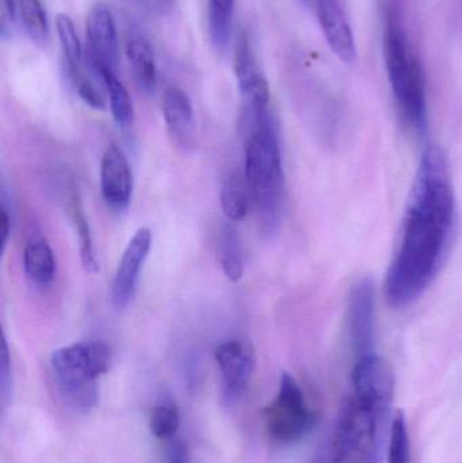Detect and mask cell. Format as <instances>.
<instances>
[{"instance_id":"6da1fadb","label":"cell","mask_w":462,"mask_h":463,"mask_svg":"<svg viewBox=\"0 0 462 463\" xmlns=\"http://www.w3.org/2000/svg\"><path fill=\"white\" fill-rule=\"evenodd\" d=\"M456 217L447 154L430 146L420 156L401 239L385 274V298L393 309L411 307L430 288L449 255Z\"/></svg>"},{"instance_id":"7a4b0ae2","label":"cell","mask_w":462,"mask_h":463,"mask_svg":"<svg viewBox=\"0 0 462 463\" xmlns=\"http://www.w3.org/2000/svg\"><path fill=\"white\" fill-rule=\"evenodd\" d=\"M247 128L244 178L251 192L260 230L274 234L284 213L285 175L278 129L270 106L243 109Z\"/></svg>"},{"instance_id":"3957f363","label":"cell","mask_w":462,"mask_h":463,"mask_svg":"<svg viewBox=\"0 0 462 463\" xmlns=\"http://www.w3.org/2000/svg\"><path fill=\"white\" fill-rule=\"evenodd\" d=\"M382 56L393 99L404 124L423 136L429 128L428 89L425 71L412 45L403 15L390 5L382 29Z\"/></svg>"},{"instance_id":"277c9868","label":"cell","mask_w":462,"mask_h":463,"mask_svg":"<svg viewBox=\"0 0 462 463\" xmlns=\"http://www.w3.org/2000/svg\"><path fill=\"white\" fill-rule=\"evenodd\" d=\"M390 420L391 411L350 394L331 434L328 463H380Z\"/></svg>"},{"instance_id":"5b68a950","label":"cell","mask_w":462,"mask_h":463,"mask_svg":"<svg viewBox=\"0 0 462 463\" xmlns=\"http://www.w3.org/2000/svg\"><path fill=\"white\" fill-rule=\"evenodd\" d=\"M110 364V347L100 340L73 343L57 348L51 356L57 388L67 404L79 412H89L97 405V380Z\"/></svg>"},{"instance_id":"8992f818","label":"cell","mask_w":462,"mask_h":463,"mask_svg":"<svg viewBox=\"0 0 462 463\" xmlns=\"http://www.w3.org/2000/svg\"><path fill=\"white\" fill-rule=\"evenodd\" d=\"M316 416L306 404L297 381L284 373L278 393L265 410V424L271 439L278 443H296L314 429Z\"/></svg>"},{"instance_id":"52a82bcc","label":"cell","mask_w":462,"mask_h":463,"mask_svg":"<svg viewBox=\"0 0 462 463\" xmlns=\"http://www.w3.org/2000/svg\"><path fill=\"white\" fill-rule=\"evenodd\" d=\"M374 285L363 278L353 286L347 305V331L355 356L374 353L376 343V298Z\"/></svg>"},{"instance_id":"ba28073f","label":"cell","mask_w":462,"mask_h":463,"mask_svg":"<svg viewBox=\"0 0 462 463\" xmlns=\"http://www.w3.org/2000/svg\"><path fill=\"white\" fill-rule=\"evenodd\" d=\"M214 356L222 373V402L236 404L246 393L254 374V351L241 340H228L217 347Z\"/></svg>"},{"instance_id":"9c48e42d","label":"cell","mask_w":462,"mask_h":463,"mask_svg":"<svg viewBox=\"0 0 462 463\" xmlns=\"http://www.w3.org/2000/svg\"><path fill=\"white\" fill-rule=\"evenodd\" d=\"M353 393L374 407L392 411L395 374L391 364L376 353L358 358L353 369Z\"/></svg>"},{"instance_id":"30bf717a","label":"cell","mask_w":462,"mask_h":463,"mask_svg":"<svg viewBox=\"0 0 462 463\" xmlns=\"http://www.w3.org/2000/svg\"><path fill=\"white\" fill-rule=\"evenodd\" d=\"M151 247L152 232L148 228H140L127 242L111 288V299L117 307H127L132 299Z\"/></svg>"},{"instance_id":"8fae6325","label":"cell","mask_w":462,"mask_h":463,"mask_svg":"<svg viewBox=\"0 0 462 463\" xmlns=\"http://www.w3.org/2000/svg\"><path fill=\"white\" fill-rule=\"evenodd\" d=\"M100 192L108 208L122 212L129 206L133 194V174L121 148L111 144L100 162Z\"/></svg>"},{"instance_id":"7c38bea8","label":"cell","mask_w":462,"mask_h":463,"mask_svg":"<svg viewBox=\"0 0 462 463\" xmlns=\"http://www.w3.org/2000/svg\"><path fill=\"white\" fill-rule=\"evenodd\" d=\"M87 40H89V64L91 68H108L114 71L118 59V41L116 24L110 8L98 3L87 18Z\"/></svg>"},{"instance_id":"4fadbf2b","label":"cell","mask_w":462,"mask_h":463,"mask_svg":"<svg viewBox=\"0 0 462 463\" xmlns=\"http://www.w3.org/2000/svg\"><path fill=\"white\" fill-rule=\"evenodd\" d=\"M312 10L316 14L323 34L334 54L346 64L354 62L357 59L354 33L341 2L316 0Z\"/></svg>"},{"instance_id":"5bb4252c","label":"cell","mask_w":462,"mask_h":463,"mask_svg":"<svg viewBox=\"0 0 462 463\" xmlns=\"http://www.w3.org/2000/svg\"><path fill=\"white\" fill-rule=\"evenodd\" d=\"M235 73L239 90L247 108L270 106V90L268 80L258 67L252 53L249 35L241 32L236 41Z\"/></svg>"},{"instance_id":"9a60e30c","label":"cell","mask_w":462,"mask_h":463,"mask_svg":"<svg viewBox=\"0 0 462 463\" xmlns=\"http://www.w3.org/2000/svg\"><path fill=\"white\" fill-rule=\"evenodd\" d=\"M64 203L68 216L72 222L73 230L78 233L79 250H80L81 263L84 269L90 272L98 271L97 259H95L94 244H92L91 231H90L89 222L83 211V203L79 195L78 187L73 181L65 184Z\"/></svg>"},{"instance_id":"2e32d148","label":"cell","mask_w":462,"mask_h":463,"mask_svg":"<svg viewBox=\"0 0 462 463\" xmlns=\"http://www.w3.org/2000/svg\"><path fill=\"white\" fill-rule=\"evenodd\" d=\"M163 117L170 132L178 138L181 143L187 144L190 130H192L193 111L192 100L186 92L176 87L165 90L162 99Z\"/></svg>"},{"instance_id":"e0dca14e","label":"cell","mask_w":462,"mask_h":463,"mask_svg":"<svg viewBox=\"0 0 462 463\" xmlns=\"http://www.w3.org/2000/svg\"><path fill=\"white\" fill-rule=\"evenodd\" d=\"M24 269L27 279L40 288H48L56 278V258L43 239L33 240L24 250Z\"/></svg>"},{"instance_id":"ac0fdd59","label":"cell","mask_w":462,"mask_h":463,"mask_svg":"<svg viewBox=\"0 0 462 463\" xmlns=\"http://www.w3.org/2000/svg\"><path fill=\"white\" fill-rule=\"evenodd\" d=\"M127 56L135 80L144 91L154 92L156 86V62L151 43L140 34H133L127 43Z\"/></svg>"},{"instance_id":"d6986e66","label":"cell","mask_w":462,"mask_h":463,"mask_svg":"<svg viewBox=\"0 0 462 463\" xmlns=\"http://www.w3.org/2000/svg\"><path fill=\"white\" fill-rule=\"evenodd\" d=\"M91 70L94 71L95 75L99 76L100 81L108 91L111 114L117 124L121 128L130 127L135 118V111H133L132 99L124 84L118 80L114 71L108 68H91Z\"/></svg>"},{"instance_id":"ffe728a7","label":"cell","mask_w":462,"mask_h":463,"mask_svg":"<svg viewBox=\"0 0 462 463\" xmlns=\"http://www.w3.org/2000/svg\"><path fill=\"white\" fill-rule=\"evenodd\" d=\"M16 24H21L24 34L38 45L49 40V24L45 7L41 0H15Z\"/></svg>"},{"instance_id":"44dd1931","label":"cell","mask_w":462,"mask_h":463,"mask_svg":"<svg viewBox=\"0 0 462 463\" xmlns=\"http://www.w3.org/2000/svg\"><path fill=\"white\" fill-rule=\"evenodd\" d=\"M222 208L225 216L233 222H239L250 213L252 197L244 174H233L225 181L222 189Z\"/></svg>"},{"instance_id":"7402d4cb","label":"cell","mask_w":462,"mask_h":463,"mask_svg":"<svg viewBox=\"0 0 462 463\" xmlns=\"http://www.w3.org/2000/svg\"><path fill=\"white\" fill-rule=\"evenodd\" d=\"M220 263L231 282H239L244 274V250L240 236L232 225L227 224L220 236Z\"/></svg>"},{"instance_id":"603a6c76","label":"cell","mask_w":462,"mask_h":463,"mask_svg":"<svg viewBox=\"0 0 462 463\" xmlns=\"http://www.w3.org/2000/svg\"><path fill=\"white\" fill-rule=\"evenodd\" d=\"M235 0H209V37L214 49L224 52L230 43Z\"/></svg>"},{"instance_id":"cb8c5ba5","label":"cell","mask_w":462,"mask_h":463,"mask_svg":"<svg viewBox=\"0 0 462 463\" xmlns=\"http://www.w3.org/2000/svg\"><path fill=\"white\" fill-rule=\"evenodd\" d=\"M56 29L62 52L65 54L68 75H78L81 72L83 51H81L80 41H79L78 34H76L72 19L67 14H59L56 18Z\"/></svg>"},{"instance_id":"d4e9b609","label":"cell","mask_w":462,"mask_h":463,"mask_svg":"<svg viewBox=\"0 0 462 463\" xmlns=\"http://www.w3.org/2000/svg\"><path fill=\"white\" fill-rule=\"evenodd\" d=\"M179 426H181V416L174 402H165L152 410L149 430L154 437L163 440L173 439L178 432Z\"/></svg>"},{"instance_id":"484cf974","label":"cell","mask_w":462,"mask_h":463,"mask_svg":"<svg viewBox=\"0 0 462 463\" xmlns=\"http://www.w3.org/2000/svg\"><path fill=\"white\" fill-rule=\"evenodd\" d=\"M410 459H411V446H410L409 429H407L404 413L399 411L391 420L388 463H410Z\"/></svg>"},{"instance_id":"4316f807","label":"cell","mask_w":462,"mask_h":463,"mask_svg":"<svg viewBox=\"0 0 462 463\" xmlns=\"http://www.w3.org/2000/svg\"><path fill=\"white\" fill-rule=\"evenodd\" d=\"M71 81L75 86L76 91H78L79 97L91 106L92 109L97 110H102L105 109V99H103L102 94L98 91L95 84L90 80L89 78L83 75V73H78V75L71 76Z\"/></svg>"},{"instance_id":"83f0119b","label":"cell","mask_w":462,"mask_h":463,"mask_svg":"<svg viewBox=\"0 0 462 463\" xmlns=\"http://www.w3.org/2000/svg\"><path fill=\"white\" fill-rule=\"evenodd\" d=\"M13 366H11L10 351H8L7 342L3 339L2 354H0V394H2L3 402H10L13 396Z\"/></svg>"},{"instance_id":"f1b7e54d","label":"cell","mask_w":462,"mask_h":463,"mask_svg":"<svg viewBox=\"0 0 462 463\" xmlns=\"http://www.w3.org/2000/svg\"><path fill=\"white\" fill-rule=\"evenodd\" d=\"M16 24L15 0H0V30L2 37L11 34Z\"/></svg>"},{"instance_id":"f546056e","label":"cell","mask_w":462,"mask_h":463,"mask_svg":"<svg viewBox=\"0 0 462 463\" xmlns=\"http://www.w3.org/2000/svg\"><path fill=\"white\" fill-rule=\"evenodd\" d=\"M167 463H192L189 448L181 438L168 440Z\"/></svg>"},{"instance_id":"4dcf8cb0","label":"cell","mask_w":462,"mask_h":463,"mask_svg":"<svg viewBox=\"0 0 462 463\" xmlns=\"http://www.w3.org/2000/svg\"><path fill=\"white\" fill-rule=\"evenodd\" d=\"M0 224H2V245L3 250H5L11 232V216L5 203L2 205V219H0Z\"/></svg>"},{"instance_id":"1f68e13d","label":"cell","mask_w":462,"mask_h":463,"mask_svg":"<svg viewBox=\"0 0 462 463\" xmlns=\"http://www.w3.org/2000/svg\"><path fill=\"white\" fill-rule=\"evenodd\" d=\"M173 2L174 0H151L152 5H154L157 11H160V13L170 10Z\"/></svg>"},{"instance_id":"d6a6232c","label":"cell","mask_w":462,"mask_h":463,"mask_svg":"<svg viewBox=\"0 0 462 463\" xmlns=\"http://www.w3.org/2000/svg\"><path fill=\"white\" fill-rule=\"evenodd\" d=\"M301 2H303L306 7L314 8L315 2H316V0H301Z\"/></svg>"}]
</instances>
